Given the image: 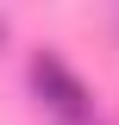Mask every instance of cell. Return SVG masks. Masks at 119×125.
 <instances>
[{
	"label": "cell",
	"mask_w": 119,
	"mask_h": 125,
	"mask_svg": "<svg viewBox=\"0 0 119 125\" xmlns=\"http://www.w3.org/2000/svg\"><path fill=\"white\" fill-rule=\"evenodd\" d=\"M0 44H6V19H0Z\"/></svg>",
	"instance_id": "2"
},
{
	"label": "cell",
	"mask_w": 119,
	"mask_h": 125,
	"mask_svg": "<svg viewBox=\"0 0 119 125\" xmlns=\"http://www.w3.org/2000/svg\"><path fill=\"white\" fill-rule=\"evenodd\" d=\"M31 94H38L57 119H69V125L94 119V94H88V81L75 75L63 56H50V50H38V56H31Z\"/></svg>",
	"instance_id": "1"
}]
</instances>
